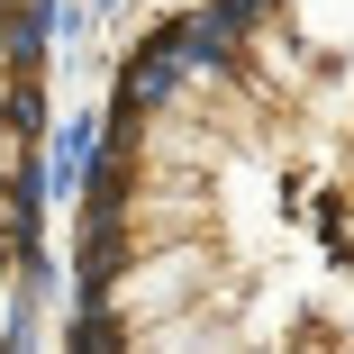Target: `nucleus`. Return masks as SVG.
I'll list each match as a JSON object with an SVG mask.
<instances>
[{
    "instance_id": "f257e3e1",
    "label": "nucleus",
    "mask_w": 354,
    "mask_h": 354,
    "mask_svg": "<svg viewBox=\"0 0 354 354\" xmlns=\"http://www.w3.org/2000/svg\"><path fill=\"white\" fill-rule=\"evenodd\" d=\"M64 336L354 345V0H182L127 55Z\"/></svg>"
},
{
    "instance_id": "f03ea898",
    "label": "nucleus",
    "mask_w": 354,
    "mask_h": 354,
    "mask_svg": "<svg viewBox=\"0 0 354 354\" xmlns=\"http://www.w3.org/2000/svg\"><path fill=\"white\" fill-rule=\"evenodd\" d=\"M46 318V28L0 0V345Z\"/></svg>"
}]
</instances>
